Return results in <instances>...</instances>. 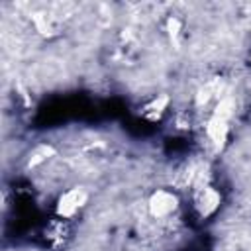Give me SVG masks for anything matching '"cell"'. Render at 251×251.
Listing matches in <instances>:
<instances>
[{
    "mask_svg": "<svg viewBox=\"0 0 251 251\" xmlns=\"http://www.w3.org/2000/svg\"><path fill=\"white\" fill-rule=\"evenodd\" d=\"M233 112H235V100H233V96L224 92L214 102L212 112H210V116L206 118V124H204L206 139H208V143L212 145L214 151H222L227 145L229 122H231Z\"/></svg>",
    "mask_w": 251,
    "mask_h": 251,
    "instance_id": "1",
    "label": "cell"
},
{
    "mask_svg": "<svg viewBox=\"0 0 251 251\" xmlns=\"http://www.w3.org/2000/svg\"><path fill=\"white\" fill-rule=\"evenodd\" d=\"M88 200H90L88 190H86L84 186H78V184H76V186H71V188L63 190V192L57 196V200H55V204H53V212H55L57 220H61V222H71V220H75V218L86 208Z\"/></svg>",
    "mask_w": 251,
    "mask_h": 251,
    "instance_id": "2",
    "label": "cell"
},
{
    "mask_svg": "<svg viewBox=\"0 0 251 251\" xmlns=\"http://www.w3.org/2000/svg\"><path fill=\"white\" fill-rule=\"evenodd\" d=\"M192 208L202 220H208V218L216 216L218 210L222 208V192L216 186H212L210 182H202V184L194 186V190H192Z\"/></svg>",
    "mask_w": 251,
    "mask_h": 251,
    "instance_id": "3",
    "label": "cell"
},
{
    "mask_svg": "<svg viewBox=\"0 0 251 251\" xmlns=\"http://www.w3.org/2000/svg\"><path fill=\"white\" fill-rule=\"evenodd\" d=\"M180 206V198L171 188H155L147 198V212L155 220H165L173 216Z\"/></svg>",
    "mask_w": 251,
    "mask_h": 251,
    "instance_id": "4",
    "label": "cell"
},
{
    "mask_svg": "<svg viewBox=\"0 0 251 251\" xmlns=\"http://www.w3.org/2000/svg\"><path fill=\"white\" fill-rule=\"evenodd\" d=\"M171 108V96L167 92H159L155 96H151L141 108H139V116L147 122H159Z\"/></svg>",
    "mask_w": 251,
    "mask_h": 251,
    "instance_id": "5",
    "label": "cell"
},
{
    "mask_svg": "<svg viewBox=\"0 0 251 251\" xmlns=\"http://www.w3.org/2000/svg\"><path fill=\"white\" fill-rule=\"evenodd\" d=\"M53 157H57V149L47 143V141H41V143H35L27 155H25V169L27 171H33V169H39L43 167L45 163H49Z\"/></svg>",
    "mask_w": 251,
    "mask_h": 251,
    "instance_id": "6",
    "label": "cell"
},
{
    "mask_svg": "<svg viewBox=\"0 0 251 251\" xmlns=\"http://www.w3.org/2000/svg\"><path fill=\"white\" fill-rule=\"evenodd\" d=\"M33 27L39 35L43 37H51L57 33V24L53 20V16H45V14H37L33 16Z\"/></svg>",
    "mask_w": 251,
    "mask_h": 251,
    "instance_id": "7",
    "label": "cell"
},
{
    "mask_svg": "<svg viewBox=\"0 0 251 251\" xmlns=\"http://www.w3.org/2000/svg\"><path fill=\"white\" fill-rule=\"evenodd\" d=\"M182 27H184V24L178 16H169L165 20V31H167L171 43H178V39L182 35Z\"/></svg>",
    "mask_w": 251,
    "mask_h": 251,
    "instance_id": "8",
    "label": "cell"
}]
</instances>
